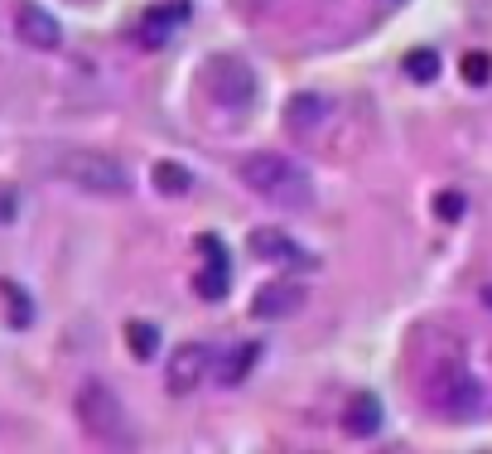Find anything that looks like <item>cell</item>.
<instances>
[{
	"label": "cell",
	"mask_w": 492,
	"mask_h": 454,
	"mask_svg": "<svg viewBox=\"0 0 492 454\" xmlns=\"http://www.w3.org/2000/svg\"><path fill=\"white\" fill-rule=\"evenodd\" d=\"M237 174H242V184L256 198L280 203V208H309V203H314V179L304 174V164L280 155V150L246 155V160L237 164Z\"/></svg>",
	"instance_id": "6da1fadb"
},
{
	"label": "cell",
	"mask_w": 492,
	"mask_h": 454,
	"mask_svg": "<svg viewBox=\"0 0 492 454\" xmlns=\"http://www.w3.org/2000/svg\"><path fill=\"white\" fill-rule=\"evenodd\" d=\"M78 421L106 450H130L136 445V430H130V421H126V406L106 382H82L78 387Z\"/></svg>",
	"instance_id": "7a4b0ae2"
},
{
	"label": "cell",
	"mask_w": 492,
	"mask_h": 454,
	"mask_svg": "<svg viewBox=\"0 0 492 454\" xmlns=\"http://www.w3.org/2000/svg\"><path fill=\"white\" fill-rule=\"evenodd\" d=\"M58 179H68V184L88 189V194H102V198H121L130 194V174L121 160H112V155L102 150H63L54 160Z\"/></svg>",
	"instance_id": "3957f363"
},
{
	"label": "cell",
	"mask_w": 492,
	"mask_h": 454,
	"mask_svg": "<svg viewBox=\"0 0 492 454\" xmlns=\"http://www.w3.org/2000/svg\"><path fill=\"white\" fill-rule=\"evenodd\" d=\"M420 397L435 406L439 416H473L483 406V382L468 373L463 363H435L420 377Z\"/></svg>",
	"instance_id": "277c9868"
},
{
	"label": "cell",
	"mask_w": 492,
	"mask_h": 454,
	"mask_svg": "<svg viewBox=\"0 0 492 454\" xmlns=\"http://www.w3.org/2000/svg\"><path fill=\"white\" fill-rule=\"evenodd\" d=\"M203 88H208V97L222 106V112H246L251 102H256V73H251L246 58L237 54H218L208 68H203Z\"/></svg>",
	"instance_id": "5b68a950"
},
{
	"label": "cell",
	"mask_w": 492,
	"mask_h": 454,
	"mask_svg": "<svg viewBox=\"0 0 492 454\" xmlns=\"http://www.w3.org/2000/svg\"><path fill=\"white\" fill-rule=\"evenodd\" d=\"M208 363H213V353L203 349V343H184V349H174L170 367H164V391H170V397H188V391L208 377Z\"/></svg>",
	"instance_id": "8992f818"
},
{
	"label": "cell",
	"mask_w": 492,
	"mask_h": 454,
	"mask_svg": "<svg viewBox=\"0 0 492 454\" xmlns=\"http://www.w3.org/2000/svg\"><path fill=\"white\" fill-rule=\"evenodd\" d=\"M251 252H256L261 261H271V266H280V271L314 266V256H309L290 232H280V227H256V232H251Z\"/></svg>",
	"instance_id": "52a82bcc"
},
{
	"label": "cell",
	"mask_w": 492,
	"mask_h": 454,
	"mask_svg": "<svg viewBox=\"0 0 492 454\" xmlns=\"http://www.w3.org/2000/svg\"><path fill=\"white\" fill-rule=\"evenodd\" d=\"M198 252H203V271L194 276V290L203 295V300H222L227 285H232V261H227V247L208 232V237H198Z\"/></svg>",
	"instance_id": "ba28073f"
},
{
	"label": "cell",
	"mask_w": 492,
	"mask_h": 454,
	"mask_svg": "<svg viewBox=\"0 0 492 454\" xmlns=\"http://www.w3.org/2000/svg\"><path fill=\"white\" fill-rule=\"evenodd\" d=\"M304 285H295V281H275V285H261L256 295H251V315L256 319H285V315H295L299 305H304Z\"/></svg>",
	"instance_id": "9c48e42d"
},
{
	"label": "cell",
	"mask_w": 492,
	"mask_h": 454,
	"mask_svg": "<svg viewBox=\"0 0 492 454\" xmlns=\"http://www.w3.org/2000/svg\"><path fill=\"white\" fill-rule=\"evenodd\" d=\"M15 34L29 44V49H58V44H63L58 20L49 15V10H39V5H20L15 10Z\"/></svg>",
	"instance_id": "30bf717a"
},
{
	"label": "cell",
	"mask_w": 492,
	"mask_h": 454,
	"mask_svg": "<svg viewBox=\"0 0 492 454\" xmlns=\"http://www.w3.org/2000/svg\"><path fill=\"white\" fill-rule=\"evenodd\" d=\"M188 20V0H170V5H154L146 10V20H140V34L136 39L146 44V49H160V44H170V34Z\"/></svg>",
	"instance_id": "8fae6325"
},
{
	"label": "cell",
	"mask_w": 492,
	"mask_h": 454,
	"mask_svg": "<svg viewBox=\"0 0 492 454\" xmlns=\"http://www.w3.org/2000/svg\"><path fill=\"white\" fill-rule=\"evenodd\" d=\"M343 430H347V435H357V440L377 435V430H381V397L357 391V397L343 406Z\"/></svg>",
	"instance_id": "7c38bea8"
},
{
	"label": "cell",
	"mask_w": 492,
	"mask_h": 454,
	"mask_svg": "<svg viewBox=\"0 0 492 454\" xmlns=\"http://www.w3.org/2000/svg\"><path fill=\"white\" fill-rule=\"evenodd\" d=\"M323 106H329V102L314 97V92H299V97L285 106V126H290V130H309L323 116Z\"/></svg>",
	"instance_id": "4fadbf2b"
},
{
	"label": "cell",
	"mask_w": 492,
	"mask_h": 454,
	"mask_svg": "<svg viewBox=\"0 0 492 454\" xmlns=\"http://www.w3.org/2000/svg\"><path fill=\"white\" fill-rule=\"evenodd\" d=\"M126 349L140 357V363H150L154 353H160V329L146 324V319H130L126 324Z\"/></svg>",
	"instance_id": "5bb4252c"
},
{
	"label": "cell",
	"mask_w": 492,
	"mask_h": 454,
	"mask_svg": "<svg viewBox=\"0 0 492 454\" xmlns=\"http://www.w3.org/2000/svg\"><path fill=\"white\" fill-rule=\"evenodd\" d=\"M154 189H160V194H170V198H179V194H188V189H194V174H188L184 164H174V160H160V164H154Z\"/></svg>",
	"instance_id": "9a60e30c"
},
{
	"label": "cell",
	"mask_w": 492,
	"mask_h": 454,
	"mask_svg": "<svg viewBox=\"0 0 492 454\" xmlns=\"http://www.w3.org/2000/svg\"><path fill=\"white\" fill-rule=\"evenodd\" d=\"M251 363H261V343H242L232 357H222V382L227 387H237V382H246V373H251Z\"/></svg>",
	"instance_id": "2e32d148"
},
{
	"label": "cell",
	"mask_w": 492,
	"mask_h": 454,
	"mask_svg": "<svg viewBox=\"0 0 492 454\" xmlns=\"http://www.w3.org/2000/svg\"><path fill=\"white\" fill-rule=\"evenodd\" d=\"M0 295H5L10 324H15V329H29V324H34V305H29L25 285H15V281H0Z\"/></svg>",
	"instance_id": "e0dca14e"
},
{
	"label": "cell",
	"mask_w": 492,
	"mask_h": 454,
	"mask_svg": "<svg viewBox=\"0 0 492 454\" xmlns=\"http://www.w3.org/2000/svg\"><path fill=\"white\" fill-rule=\"evenodd\" d=\"M405 78L411 82H435L439 78V54L435 49H415L405 58Z\"/></svg>",
	"instance_id": "ac0fdd59"
},
{
	"label": "cell",
	"mask_w": 492,
	"mask_h": 454,
	"mask_svg": "<svg viewBox=\"0 0 492 454\" xmlns=\"http://www.w3.org/2000/svg\"><path fill=\"white\" fill-rule=\"evenodd\" d=\"M463 213H468V198L459 194V189H439L435 194V218L439 223H459Z\"/></svg>",
	"instance_id": "d6986e66"
},
{
	"label": "cell",
	"mask_w": 492,
	"mask_h": 454,
	"mask_svg": "<svg viewBox=\"0 0 492 454\" xmlns=\"http://www.w3.org/2000/svg\"><path fill=\"white\" fill-rule=\"evenodd\" d=\"M463 78L473 82V88H488V78H492V58L483 54V49H473L463 58Z\"/></svg>",
	"instance_id": "ffe728a7"
},
{
	"label": "cell",
	"mask_w": 492,
	"mask_h": 454,
	"mask_svg": "<svg viewBox=\"0 0 492 454\" xmlns=\"http://www.w3.org/2000/svg\"><path fill=\"white\" fill-rule=\"evenodd\" d=\"M15 208H20L15 189H0V227H5V223H15Z\"/></svg>",
	"instance_id": "44dd1931"
}]
</instances>
